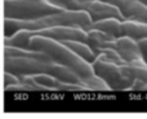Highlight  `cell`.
<instances>
[{"mask_svg":"<svg viewBox=\"0 0 147 119\" xmlns=\"http://www.w3.org/2000/svg\"><path fill=\"white\" fill-rule=\"evenodd\" d=\"M94 73L102 78L112 91H129L134 84V79L130 78L123 69V65L110 60L103 54H97L93 61Z\"/></svg>","mask_w":147,"mask_h":119,"instance_id":"obj_4","label":"cell"},{"mask_svg":"<svg viewBox=\"0 0 147 119\" xmlns=\"http://www.w3.org/2000/svg\"><path fill=\"white\" fill-rule=\"evenodd\" d=\"M4 70L16 75H35V74H51L54 61H45L31 57H16L4 54Z\"/></svg>","mask_w":147,"mask_h":119,"instance_id":"obj_5","label":"cell"},{"mask_svg":"<svg viewBox=\"0 0 147 119\" xmlns=\"http://www.w3.org/2000/svg\"><path fill=\"white\" fill-rule=\"evenodd\" d=\"M138 44H140V49H141V56H142V60L147 63V38L140 39V40H138Z\"/></svg>","mask_w":147,"mask_h":119,"instance_id":"obj_17","label":"cell"},{"mask_svg":"<svg viewBox=\"0 0 147 119\" xmlns=\"http://www.w3.org/2000/svg\"><path fill=\"white\" fill-rule=\"evenodd\" d=\"M88 39L86 43L94 49V52L103 48H115L116 39L114 36L106 34L105 31L97 30V29H88Z\"/></svg>","mask_w":147,"mask_h":119,"instance_id":"obj_11","label":"cell"},{"mask_svg":"<svg viewBox=\"0 0 147 119\" xmlns=\"http://www.w3.org/2000/svg\"><path fill=\"white\" fill-rule=\"evenodd\" d=\"M93 22L90 14L84 9H63L34 20L4 18V35H12L21 29L43 30L53 26H80L88 29Z\"/></svg>","mask_w":147,"mask_h":119,"instance_id":"obj_1","label":"cell"},{"mask_svg":"<svg viewBox=\"0 0 147 119\" xmlns=\"http://www.w3.org/2000/svg\"><path fill=\"white\" fill-rule=\"evenodd\" d=\"M123 22H124V20H120V18H116V17H110V18H103V20H99V21H93L89 25L88 29H97V30L105 31L106 34L114 36V38H120V36L124 35Z\"/></svg>","mask_w":147,"mask_h":119,"instance_id":"obj_10","label":"cell"},{"mask_svg":"<svg viewBox=\"0 0 147 119\" xmlns=\"http://www.w3.org/2000/svg\"><path fill=\"white\" fill-rule=\"evenodd\" d=\"M63 9L49 0H4L3 4L4 18L17 20H34Z\"/></svg>","mask_w":147,"mask_h":119,"instance_id":"obj_3","label":"cell"},{"mask_svg":"<svg viewBox=\"0 0 147 119\" xmlns=\"http://www.w3.org/2000/svg\"><path fill=\"white\" fill-rule=\"evenodd\" d=\"M65 9H83V5L86 0H49Z\"/></svg>","mask_w":147,"mask_h":119,"instance_id":"obj_15","label":"cell"},{"mask_svg":"<svg viewBox=\"0 0 147 119\" xmlns=\"http://www.w3.org/2000/svg\"><path fill=\"white\" fill-rule=\"evenodd\" d=\"M120 9L125 20H138L147 22V5L138 0H105Z\"/></svg>","mask_w":147,"mask_h":119,"instance_id":"obj_8","label":"cell"},{"mask_svg":"<svg viewBox=\"0 0 147 119\" xmlns=\"http://www.w3.org/2000/svg\"><path fill=\"white\" fill-rule=\"evenodd\" d=\"M132 91H146L147 92V83H138V82H134L132 87Z\"/></svg>","mask_w":147,"mask_h":119,"instance_id":"obj_18","label":"cell"},{"mask_svg":"<svg viewBox=\"0 0 147 119\" xmlns=\"http://www.w3.org/2000/svg\"><path fill=\"white\" fill-rule=\"evenodd\" d=\"M83 9L90 14L93 21H99L103 18L116 17L120 20H125L123 13L117 7L105 0H86L83 5Z\"/></svg>","mask_w":147,"mask_h":119,"instance_id":"obj_7","label":"cell"},{"mask_svg":"<svg viewBox=\"0 0 147 119\" xmlns=\"http://www.w3.org/2000/svg\"><path fill=\"white\" fill-rule=\"evenodd\" d=\"M18 83H21L20 75H16V74L4 70V87L5 86H13V84H18Z\"/></svg>","mask_w":147,"mask_h":119,"instance_id":"obj_16","label":"cell"},{"mask_svg":"<svg viewBox=\"0 0 147 119\" xmlns=\"http://www.w3.org/2000/svg\"><path fill=\"white\" fill-rule=\"evenodd\" d=\"M35 36V30L21 29L12 35H4V46H13L20 48H30V39Z\"/></svg>","mask_w":147,"mask_h":119,"instance_id":"obj_12","label":"cell"},{"mask_svg":"<svg viewBox=\"0 0 147 119\" xmlns=\"http://www.w3.org/2000/svg\"><path fill=\"white\" fill-rule=\"evenodd\" d=\"M124 35L132 36L136 40L147 38V22L138 20H124Z\"/></svg>","mask_w":147,"mask_h":119,"instance_id":"obj_13","label":"cell"},{"mask_svg":"<svg viewBox=\"0 0 147 119\" xmlns=\"http://www.w3.org/2000/svg\"><path fill=\"white\" fill-rule=\"evenodd\" d=\"M35 35L47 36V38L54 39V40L58 41H65V40L86 41L88 31H86V29L80 27V26H53V27L43 29V30H35Z\"/></svg>","mask_w":147,"mask_h":119,"instance_id":"obj_6","label":"cell"},{"mask_svg":"<svg viewBox=\"0 0 147 119\" xmlns=\"http://www.w3.org/2000/svg\"><path fill=\"white\" fill-rule=\"evenodd\" d=\"M138 1H141V3H142V4L147 5V0H138Z\"/></svg>","mask_w":147,"mask_h":119,"instance_id":"obj_19","label":"cell"},{"mask_svg":"<svg viewBox=\"0 0 147 119\" xmlns=\"http://www.w3.org/2000/svg\"><path fill=\"white\" fill-rule=\"evenodd\" d=\"M115 49L119 52V54L125 61V63L142 58L138 40H136L132 36L123 35L120 38H117L116 44H115Z\"/></svg>","mask_w":147,"mask_h":119,"instance_id":"obj_9","label":"cell"},{"mask_svg":"<svg viewBox=\"0 0 147 119\" xmlns=\"http://www.w3.org/2000/svg\"><path fill=\"white\" fill-rule=\"evenodd\" d=\"M65 43L67 47L72 49L74 52L81 56L83 58H85L86 61H89L90 63H93V61L97 58V53L94 52V49L89 46L86 41H81V40H65L62 41Z\"/></svg>","mask_w":147,"mask_h":119,"instance_id":"obj_14","label":"cell"},{"mask_svg":"<svg viewBox=\"0 0 147 119\" xmlns=\"http://www.w3.org/2000/svg\"><path fill=\"white\" fill-rule=\"evenodd\" d=\"M30 48L45 52L53 58L54 62L62 63V65L74 69L84 79L96 75L93 65L81 56H79L76 52H74L70 47H67L62 41L54 40V39L47 38V36L35 35L30 39Z\"/></svg>","mask_w":147,"mask_h":119,"instance_id":"obj_2","label":"cell"}]
</instances>
